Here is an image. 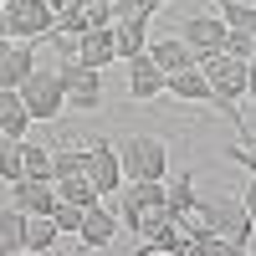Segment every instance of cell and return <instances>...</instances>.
<instances>
[{"label":"cell","instance_id":"cell-13","mask_svg":"<svg viewBox=\"0 0 256 256\" xmlns=\"http://www.w3.org/2000/svg\"><path fill=\"white\" fill-rule=\"evenodd\" d=\"M77 236H82V251H108L113 236H118V216H113V210H102V205H88Z\"/></svg>","mask_w":256,"mask_h":256},{"label":"cell","instance_id":"cell-5","mask_svg":"<svg viewBox=\"0 0 256 256\" xmlns=\"http://www.w3.org/2000/svg\"><path fill=\"white\" fill-rule=\"evenodd\" d=\"M20 98H26V108L36 123H52L62 108H67V88H62V72L56 67H36L26 82H20Z\"/></svg>","mask_w":256,"mask_h":256},{"label":"cell","instance_id":"cell-15","mask_svg":"<svg viewBox=\"0 0 256 256\" xmlns=\"http://www.w3.org/2000/svg\"><path fill=\"white\" fill-rule=\"evenodd\" d=\"M31 108H26V98H20V88H0V134L6 138H26V128H31Z\"/></svg>","mask_w":256,"mask_h":256},{"label":"cell","instance_id":"cell-26","mask_svg":"<svg viewBox=\"0 0 256 256\" xmlns=\"http://www.w3.org/2000/svg\"><path fill=\"white\" fill-rule=\"evenodd\" d=\"M0 180H20V138H6L0 134Z\"/></svg>","mask_w":256,"mask_h":256},{"label":"cell","instance_id":"cell-4","mask_svg":"<svg viewBox=\"0 0 256 256\" xmlns=\"http://www.w3.org/2000/svg\"><path fill=\"white\" fill-rule=\"evenodd\" d=\"M118 154H123V174L128 180H164L169 174V144L154 138V134H134Z\"/></svg>","mask_w":256,"mask_h":256},{"label":"cell","instance_id":"cell-32","mask_svg":"<svg viewBox=\"0 0 256 256\" xmlns=\"http://www.w3.org/2000/svg\"><path fill=\"white\" fill-rule=\"evenodd\" d=\"M0 36H10V20H6V6H0Z\"/></svg>","mask_w":256,"mask_h":256},{"label":"cell","instance_id":"cell-22","mask_svg":"<svg viewBox=\"0 0 256 256\" xmlns=\"http://www.w3.org/2000/svg\"><path fill=\"white\" fill-rule=\"evenodd\" d=\"M56 236H62V226L52 220V216H31L26 220V251H56Z\"/></svg>","mask_w":256,"mask_h":256},{"label":"cell","instance_id":"cell-35","mask_svg":"<svg viewBox=\"0 0 256 256\" xmlns=\"http://www.w3.org/2000/svg\"><path fill=\"white\" fill-rule=\"evenodd\" d=\"M0 6H10V0H0Z\"/></svg>","mask_w":256,"mask_h":256},{"label":"cell","instance_id":"cell-17","mask_svg":"<svg viewBox=\"0 0 256 256\" xmlns=\"http://www.w3.org/2000/svg\"><path fill=\"white\" fill-rule=\"evenodd\" d=\"M26 210L20 205H6L0 210V256H26Z\"/></svg>","mask_w":256,"mask_h":256},{"label":"cell","instance_id":"cell-18","mask_svg":"<svg viewBox=\"0 0 256 256\" xmlns=\"http://www.w3.org/2000/svg\"><path fill=\"white\" fill-rule=\"evenodd\" d=\"M20 174H31V180H56V148L20 138Z\"/></svg>","mask_w":256,"mask_h":256},{"label":"cell","instance_id":"cell-19","mask_svg":"<svg viewBox=\"0 0 256 256\" xmlns=\"http://www.w3.org/2000/svg\"><path fill=\"white\" fill-rule=\"evenodd\" d=\"M148 56L159 62L164 72H180V67H195V52L184 46V36H164V41H154L148 46Z\"/></svg>","mask_w":256,"mask_h":256},{"label":"cell","instance_id":"cell-33","mask_svg":"<svg viewBox=\"0 0 256 256\" xmlns=\"http://www.w3.org/2000/svg\"><path fill=\"white\" fill-rule=\"evenodd\" d=\"M241 134H246V128H241ZM246 148H251V154H256V134H246Z\"/></svg>","mask_w":256,"mask_h":256},{"label":"cell","instance_id":"cell-29","mask_svg":"<svg viewBox=\"0 0 256 256\" xmlns=\"http://www.w3.org/2000/svg\"><path fill=\"white\" fill-rule=\"evenodd\" d=\"M220 52H230V56H246V62H251V56H256V41H251L246 31H230V26H226V46H220Z\"/></svg>","mask_w":256,"mask_h":256},{"label":"cell","instance_id":"cell-31","mask_svg":"<svg viewBox=\"0 0 256 256\" xmlns=\"http://www.w3.org/2000/svg\"><path fill=\"white\" fill-rule=\"evenodd\" d=\"M246 92L256 98V56H251V67H246Z\"/></svg>","mask_w":256,"mask_h":256},{"label":"cell","instance_id":"cell-11","mask_svg":"<svg viewBox=\"0 0 256 256\" xmlns=\"http://www.w3.org/2000/svg\"><path fill=\"white\" fill-rule=\"evenodd\" d=\"M10 205H20L26 216H52V205H56V180H31V174L10 180Z\"/></svg>","mask_w":256,"mask_h":256},{"label":"cell","instance_id":"cell-20","mask_svg":"<svg viewBox=\"0 0 256 256\" xmlns=\"http://www.w3.org/2000/svg\"><path fill=\"white\" fill-rule=\"evenodd\" d=\"M113 36H118V62L148 52V20H113Z\"/></svg>","mask_w":256,"mask_h":256},{"label":"cell","instance_id":"cell-2","mask_svg":"<svg viewBox=\"0 0 256 256\" xmlns=\"http://www.w3.org/2000/svg\"><path fill=\"white\" fill-rule=\"evenodd\" d=\"M62 88H67V108L77 113H98L102 108V67H92V62H82L77 46H62Z\"/></svg>","mask_w":256,"mask_h":256},{"label":"cell","instance_id":"cell-16","mask_svg":"<svg viewBox=\"0 0 256 256\" xmlns=\"http://www.w3.org/2000/svg\"><path fill=\"white\" fill-rule=\"evenodd\" d=\"M36 72V52H31V41H10L6 56H0V88H20Z\"/></svg>","mask_w":256,"mask_h":256},{"label":"cell","instance_id":"cell-23","mask_svg":"<svg viewBox=\"0 0 256 256\" xmlns=\"http://www.w3.org/2000/svg\"><path fill=\"white\" fill-rule=\"evenodd\" d=\"M92 20H88V6H82V0H72V6H56V20H52V36H82L88 31Z\"/></svg>","mask_w":256,"mask_h":256},{"label":"cell","instance_id":"cell-6","mask_svg":"<svg viewBox=\"0 0 256 256\" xmlns=\"http://www.w3.org/2000/svg\"><path fill=\"white\" fill-rule=\"evenodd\" d=\"M205 226L220 230V236L236 246V251H251V230H256V220H251L246 200H205Z\"/></svg>","mask_w":256,"mask_h":256},{"label":"cell","instance_id":"cell-14","mask_svg":"<svg viewBox=\"0 0 256 256\" xmlns=\"http://www.w3.org/2000/svg\"><path fill=\"white\" fill-rule=\"evenodd\" d=\"M164 92H169V98H180V102H216V98H210V77H205V67H200V62H195V67L169 72Z\"/></svg>","mask_w":256,"mask_h":256},{"label":"cell","instance_id":"cell-1","mask_svg":"<svg viewBox=\"0 0 256 256\" xmlns=\"http://www.w3.org/2000/svg\"><path fill=\"white\" fill-rule=\"evenodd\" d=\"M118 216L134 236H154L159 226H169L174 220V205H169L164 180H128L123 195H118Z\"/></svg>","mask_w":256,"mask_h":256},{"label":"cell","instance_id":"cell-12","mask_svg":"<svg viewBox=\"0 0 256 256\" xmlns=\"http://www.w3.org/2000/svg\"><path fill=\"white\" fill-rule=\"evenodd\" d=\"M72 46H77L82 62H92V67H113V62H118V36H113V26H88Z\"/></svg>","mask_w":256,"mask_h":256},{"label":"cell","instance_id":"cell-25","mask_svg":"<svg viewBox=\"0 0 256 256\" xmlns=\"http://www.w3.org/2000/svg\"><path fill=\"white\" fill-rule=\"evenodd\" d=\"M82 216H88V205L62 200V195H56V205H52V220L62 226V236H77V230H82Z\"/></svg>","mask_w":256,"mask_h":256},{"label":"cell","instance_id":"cell-3","mask_svg":"<svg viewBox=\"0 0 256 256\" xmlns=\"http://www.w3.org/2000/svg\"><path fill=\"white\" fill-rule=\"evenodd\" d=\"M200 67L210 77V98L220 102V113H230L236 98H246V67H251V62L230 56V52H210V56H200Z\"/></svg>","mask_w":256,"mask_h":256},{"label":"cell","instance_id":"cell-27","mask_svg":"<svg viewBox=\"0 0 256 256\" xmlns=\"http://www.w3.org/2000/svg\"><path fill=\"white\" fill-rule=\"evenodd\" d=\"M164 0H118V20H154Z\"/></svg>","mask_w":256,"mask_h":256},{"label":"cell","instance_id":"cell-7","mask_svg":"<svg viewBox=\"0 0 256 256\" xmlns=\"http://www.w3.org/2000/svg\"><path fill=\"white\" fill-rule=\"evenodd\" d=\"M6 20H10V36L16 41H41V36H52L56 0H10Z\"/></svg>","mask_w":256,"mask_h":256},{"label":"cell","instance_id":"cell-10","mask_svg":"<svg viewBox=\"0 0 256 256\" xmlns=\"http://www.w3.org/2000/svg\"><path fill=\"white\" fill-rule=\"evenodd\" d=\"M164 82H169V72L159 67L148 52H138V56H128V98H138V102H148V98H159L164 92Z\"/></svg>","mask_w":256,"mask_h":256},{"label":"cell","instance_id":"cell-9","mask_svg":"<svg viewBox=\"0 0 256 256\" xmlns=\"http://www.w3.org/2000/svg\"><path fill=\"white\" fill-rule=\"evenodd\" d=\"M180 36H184V46L195 52V62H200V56H210V52L226 46V20L220 16H184Z\"/></svg>","mask_w":256,"mask_h":256},{"label":"cell","instance_id":"cell-8","mask_svg":"<svg viewBox=\"0 0 256 256\" xmlns=\"http://www.w3.org/2000/svg\"><path fill=\"white\" fill-rule=\"evenodd\" d=\"M88 174H92V184H98V195H118V190L128 184V174H123V154H118L108 138H98V144L88 148Z\"/></svg>","mask_w":256,"mask_h":256},{"label":"cell","instance_id":"cell-34","mask_svg":"<svg viewBox=\"0 0 256 256\" xmlns=\"http://www.w3.org/2000/svg\"><path fill=\"white\" fill-rule=\"evenodd\" d=\"M6 46H10V36H0V56H6Z\"/></svg>","mask_w":256,"mask_h":256},{"label":"cell","instance_id":"cell-37","mask_svg":"<svg viewBox=\"0 0 256 256\" xmlns=\"http://www.w3.org/2000/svg\"><path fill=\"white\" fill-rule=\"evenodd\" d=\"M113 6H118V0H113Z\"/></svg>","mask_w":256,"mask_h":256},{"label":"cell","instance_id":"cell-30","mask_svg":"<svg viewBox=\"0 0 256 256\" xmlns=\"http://www.w3.org/2000/svg\"><path fill=\"white\" fill-rule=\"evenodd\" d=\"M241 200H246V210H251V220H256V169H251V180H246V190H241Z\"/></svg>","mask_w":256,"mask_h":256},{"label":"cell","instance_id":"cell-24","mask_svg":"<svg viewBox=\"0 0 256 256\" xmlns=\"http://www.w3.org/2000/svg\"><path fill=\"white\" fill-rule=\"evenodd\" d=\"M216 10H220V20L230 31H246L251 41H256V6H241V0H216Z\"/></svg>","mask_w":256,"mask_h":256},{"label":"cell","instance_id":"cell-38","mask_svg":"<svg viewBox=\"0 0 256 256\" xmlns=\"http://www.w3.org/2000/svg\"><path fill=\"white\" fill-rule=\"evenodd\" d=\"M56 6H62V0H56Z\"/></svg>","mask_w":256,"mask_h":256},{"label":"cell","instance_id":"cell-21","mask_svg":"<svg viewBox=\"0 0 256 256\" xmlns=\"http://www.w3.org/2000/svg\"><path fill=\"white\" fill-rule=\"evenodd\" d=\"M56 195H62V200H77V205H98V200H102L88 169H82V174H56Z\"/></svg>","mask_w":256,"mask_h":256},{"label":"cell","instance_id":"cell-36","mask_svg":"<svg viewBox=\"0 0 256 256\" xmlns=\"http://www.w3.org/2000/svg\"><path fill=\"white\" fill-rule=\"evenodd\" d=\"M251 6H256V0H251Z\"/></svg>","mask_w":256,"mask_h":256},{"label":"cell","instance_id":"cell-28","mask_svg":"<svg viewBox=\"0 0 256 256\" xmlns=\"http://www.w3.org/2000/svg\"><path fill=\"white\" fill-rule=\"evenodd\" d=\"M88 169V148H56V174H82Z\"/></svg>","mask_w":256,"mask_h":256}]
</instances>
